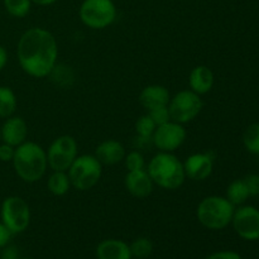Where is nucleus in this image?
<instances>
[{
  "label": "nucleus",
  "instance_id": "obj_1",
  "mask_svg": "<svg viewBox=\"0 0 259 259\" xmlns=\"http://www.w3.org/2000/svg\"><path fill=\"white\" fill-rule=\"evenodd\" d=\"M17 56L25 73L35 78L47 77L57 63V40L45 28H29L19 38Z\"/></svg>",
  "mask_w": 259,
  "mask_h": 259
},
{
  "label": "nucleus",
  "instance_id": "obj_2",
  "mask_svg": "<svg viewBox=\"0 0 259 259\" xmlns=\"http://www.w3.org/2000/svg\"><path fill=\"white\" fill-rule=\"evenodd\" d=\"M15 174L24 182L33 184L45 176L47 171V152L34 142H27L15 147L13 157Z\"/></svg>",
  "mask_w": 259,
  "mask_h": 259
},
{
  "label": "nucleus",
  "instance_id": "obj_3",
  "mask_svg": "<svg viewBox=\"0 0 259 259\" xmlns=\"http://www.w3.org/2000/svg\"><path fill=\"white\" fill-rule=\"evenodd\" d=\"M147 172L153 184L166 190H177L184 185V163L169 152H159L149 161Z\"/></svg>",
  "mask_w": 259,
  "mask_h": 259
},
{
  "label": "nucleus",
  "instance_id": "obj_4",
  "mask_svg": "<svg viewBox=\"0 0 259 259\" xmlns=\"http://www.w3.org/2000/svg\"><path fill=\"white\" fill-rule=\"evenodd\" d=\"M234 205L222 196H207L200 201L196 217L200 224L211 230H220L232 223Z\"/></svg>",
  "mask_w": 259,
  "mask_h": 259
},
{
  "label": "nucleus",
  "instance_id": "obj_5",
  "mask_svg": "<svg viewBox=\"0 0 259 259\" xmlns=\"http://www.w3.org/2000/svg\"><path fill=\"white\" fill-rule=\"evenodd\" d=\"M101 174H103V164L94 154L77 156L67 171L71 186L78 191L93 189L100 181Z\"/></svg>",
  "mask_w": 259,
  "mask_h": 259
},
{
  "label": "nucleus",
  "instance_id": "obj_6",
  "mask_svg": "<svg viewBox=\"0 0 259 259\" xmlns=\"http://www.w3.org/2000/svg\"><path fill=\"white\" fill-rule=\"evenodd\" d=\"M78 15L86 27L104 29L115 20L116 7L113 0H83Z\"/></svg>",
  "mask_w": 259,
  "mask_h": 259
},
{
  "label": "nucleus",
  "instance_id": "obj_7",
  "mask_svg": "<svg viewBox=\"0 0 259 259\" xmlns=\"http://www.w3.org/2000/svg\"><path fill=\"white\" fill-rule=\"evenodd\" d=\"M204 108V101L200 95L192 90H184L171 98L168 111L171 120L180 124H186L194 120Z\"/></svg>",
  "mask_w": 259,
  "mask_h": 259
},
{
  "label": "nucleus",
  "instance_id": "obj_8",
  "mask_svg": "<svg viewBox=\"0 0 259 259\" xmlns=\"http://www.w3.org/2000/svg\"><path fill=\"white\" fill-rule=\"evenodd\" d=\"M2 223L12 234L24 232L30 223V210L24 199L9 196L2 204Z\"/></svg>",
  "mask_w": 259,
  "mask_h": 259
},
{
  "label": "nucleus",
  "instance_id": "obj_9",
  "mask_svg": "<svg viewBox=\"0 0 259 259\" xmlns=\"http://www.w3.org/2000/svg\"><path fill=\"white\" fill-rule=\"evenodd\" d=\"M77 157V142L71 136H61L51 143L47 152L48 166L53 171L67 172Z\"/></svg>",
  "mask_w": 259,
  "mask_h": 259
},
{
  "label": "nucleus",
  "instance_id": "obj_10",
  "mask_svg": "<svg viewBox=\"0 0 259 259\" xmlns=\"http://www.w3.org/2000/svg\"><path fill=\"white\" fill-rule=\"evenodd\" d=\"M185 139H186V129L184 128V124L169 120L157 126L152 136V143L161 152L172 153L184 144Z\"/></svg>",
  "mask_w": 259,
  "mask_h": 259
},
{
  "label": "nucleus",
  "instance_id": "obj_11",
  "mask_svg": "<svg viewBox=\"0 0 259 259\" xmlns=\"http://www.w3.org/2000/svg\"><path fill=\"white\" fill-rule=\"evenodd\" d=\"M233 227L237 234L245 240L259 239V210L253 206H240L234 210Z\"/></svg>",
  "mask_w": 259,
  "mask_h": 259
},
{
  "label": "nucleus",
  "instance_id": "obj_12",
  "mask_svg": "<svg viewBox=\"0 0 259 259\" xmlns=\"http://www.w3.org/2000/svg\"><path fill=\"white\" fill-rule=\"evenodd\" d=\"M214 157L211 153L191 154L184 162V169L186 177L192 181H204L212 174Z\"/></svg>",
  "mask_w": 259,
  "mask_h": 259
},
{
  "label": "nucleus",
  "instance_id": "obj_13",
  "mask_svg": "<svg viewBox=\"0 0 259 259\" xmlns=\"http://www.w3.org/2000/svg\"><path fill=\"white\" fill-rule=\"evenodd\" d=\"M124 185L126 191L132 196L144 199L152 194L154 184L146 169H139V171H128L124 179Z\"/></svg>",
  "mask_w": 259,
  "mask_h": 259
},
{
  "label": "nucleus",
  "instance_id": "obj_14",
  "mask_svg": "<svg viewBox=\"0 0 259 259\" xmlns=\"http://www.w3.org/2000/svg\"><path fill=\"white\" fill-rule=\"evenodd\" d=\"M0 132H2L3 143L18 147L27 141L28 125L24 119L19 116H10L4 121Z\"/></svg>",
  "mask_w": 259,
  "mask_h": 259
},
{
  "label": "nucleus",
  "instance_id": "obj_15",
  "mask_svg": "<svg viewBox=\"0 0 259 259\" xmlns=\"http://www.w3.org/2000/svg\"><path fill=\"white\" fill-rule=\"evenodd\" d=\"M169 100H171V95H169L168 89L162 85L147 86L139 95V103L148 111L162 108V106H168Z\"/></svg>",
  "mask_w": 259,
  "mask_h": 259
},
{
  "label": "nucleus",
  "instance_id": "obj_16",
  "mask_svg": "<svg viewBox=\"0 0 259 259\" xmlns=\"http://www.w3.org/2000/svg\"><path fill=\"white\" fill-rule=\"evenodd\" d=\"M125 154V148H124V146L120 142L114 141V139H108V141L101 142L96 147L94 156L98 158V161L101 164L113 166V164L124 161Z\"/></svg>",
  "mask_w": 259,
  "mask_h": 259
},
{
  "label": "nucleus",
  "instance_id": "obj_17",
  "mask_svg": "<svg viewBox=\"0 0 259 259\" xmlns=\"http://www.w3.org/2000/svg\"><path fill=\"white\" fill-rule=\"evenodd\" d=\"M189 83L190 90L201 96L209 93L214 86V73L207 66H196L190 72Z\"/></svg>",
  "mask_w": 259,
  "mask_h": 259
},
{
  "label": "nucleus",
  "instance_id": "obj_18",
  "mask_svg": "<svg viewBox=\"0 0 259 259\" xmlns=\"http://www.w3.org/2000/svg\"><path fill=\"white\" fill-rule=\"evenodd\" d=\"M99 259H132L131 248L123 240L106 239L96 248Z\"/></svg>",
  "mask_w": 259,
  "mask_h": 259
},
{
  "label": "nucleus",
  "instance_id": "obj_19",
  "mask_svg": "<svg viewBox=\"0 0 259 259\" xmlns=\"http://www.w3.org/2000/svg\"><path fill=\"white\" fill-rule=\"evenodd\" d=\"M47 187L50 192L55 196H63L68 192L71 187L70 179L67 172L65 171H53L47 181Z\"/></svg>",
  "mask_w": 259,
  "mask_h": 259
},
{
  "label": "nucleus",
  "instance_id": "obj_20",
  "mask_svg": "<svg viewBox=\"0 0 259 259\" xmlns=\"http://www.w3.org/2000/svg\"><path fill=\"white\" fill-rule=\"evenodd\" d=\"M17 96L8 86H0V118H10L17 109Z\"/></svg>",
  "mask_w": 259,
  "mask_h": 259
},
{
  "label": "nucleus",
  "instance_id": "obj_21",
  "mask_svg": "<svg viewBox=\"0 0 259 259\" xmlns=\"http://www.w3.org/2000/svg\"><path fill=\"white\" fill-rule=\"evenodd\" d=\"M249 191L245 185L244 180L239 179L233 181L232 184L228 186L227 190V199L232 202L233 205H243L249 197Z\"/></svg>",
  "mask_w": 259,
  "mask_h": 259
},
{
  "label": "nucleus",
  "instance_id": "obj_22",
  "mask_svg": "<svg viewBox=\"0 0 259 259\" xmlns=\"http://www.w3.org/2000/svg\"><path fill=\"white\" fill-rule=\"evenodd\" d=\"M48 76L52 77L53 82L57 83L58 86H62V88H67V86L72 85L73 78H75L71 67L62 65V63L61 65L56 63V66L53 67V70L51 71V73Z\"/></svg>",
  "mask_w": 259,
  "mask_h": 259
},
{
  "label": "nucleus",
  "instance_id": "obj_23",
  "mask_svg": "<svg viewBox=\"0 0 259 259\" xmlns=\"http://www.w3.org/2000/svg\"><path fill=\"white\" fill-rule=\"evenodd\" d=\"M243 143L248 152L259 154V123L250 124L243 134Z\"/></svg>",
  "mask_w": 259,
  "mask_h": 259
},
{
  "label": "nucleus",
  "instance_id": "obj_24",
  "mask_svg": "<svg viewBox=\"0 0 259 259\" xmlns=\"http://www.w3.org/2000/svg\"><path fill=\"white\" fill-rule=\"evenodd\" d=\"M4 7L12 17L24 18L29 13L32 2L30 0H4Z\"/></svg>",
  "mask_w": 259,
  "mask_h": 259
},
{
  "label": "nucleus",
  "instance_id": "obj_25",
  "mask_svg": "<svg viewBox=\"0 0 259 259\" xmlns=\"http://www.w3.org/2000/svg\"><path fill=\"white\" fill-rule=\"evenodd\" d=\"M156 128L157 125L154 124V121L152 120V118L148 114L141 116V118L136 121V133L137 136L141 137V138L152 139V136H153Z\"/></svg>",
  "mask_w": 259,
  "mask_h": 259
},
{
  "label": "nucleus",
  "instance_id": "obj_26",
  "mask_svg": "<svg viewBox=\"0 0 259 259\" xmlns=\"http://www.w3.org/2000/svg\"><path fill=\"white\" fill-rule=\"evenodd\" d=\"M129 248H131L132 257L141 259L149 257L152 250H153L152 242L149 239H147V238H138V239H136L132 243V245Z\"/></svg>",
  "mask_w": 259,
  "mask_h": 259
},
{
  "label": "nucleus",
  "instance_id": "obj_27",
  "mask_svg": "<svg viewBox=\"0 0 259 259\" xmlns=\"http://www.w3.org/2000/svg\"><path fill=\"white\" fill-rule=\"evenodd\" d=\"M124 163H125L128 171H139V169H144V167H146L143 154L138 151H133L131 153L125 154Z\"/></svg>",
  "mask_w": 259,
  "mask_h": 259
},
{
  "label": "nucleus",
  "instance_id": "obj_28",
  "mask_svg": "<svg viewBox=\"0 0 259 259\" xmlns=\"http://www.w3.org/2000/svg\"><path fill=\"white\" fill-rule=\"evenodd\" d=\"M148 115L151 116L152 120L154 121L157 126L162 125V124L167 123V121L171 120V116H169L168 106H162V108L153 109V110L148 111Z\"/></svg>",
  "mask_w": 259,
  "mask_h": 259
},
{
  "label": "nucleus",
  "instance_id": "obj_29",
  "mask_svg": "<svg viewBox=\"0 0 259 259\" xmlns=\"http://www.w3.org/2000/svg\"><path fill=\"white\" fill-rule=\"evenodd\" d=\"M244 180L248 187L250 196H258L259 195V176L258 175H248Z\"/></svg>",
  "mask_w": 259,
  "mask_h": 259
},
{
  "label": "nucleus",
  "instance_id": "obj_30",
  "mask_svg": "<svg viewBox=\"0 0 259 259\" xmlns=\"http://www.w3.org/2000/svg\"><path fill=\"white\" fill-rule=\"evenodd\" d=\"M15 153V147L9 146L7 143L0 144V161L2 162H12Z\"/></svg>",
  "mask_w": 259,
  "mask_h": 259
},
{
  "label": "nucleus",
  "instance_id": "obj_31",
  "mask_svg": "<svg viewBox=\"0 0 259 259\" xmlns=\"http://www.w3.org/2000/svg\"><path fill=\"white\" fill-rule=\"evenodd\" d=\"M205 259H242L240 255L235 252H218L214 254L209 255Z\"/></svg>",
  "mask_w": 259,
  "mask_h": 259
},
{
  "label": "nucleus",
  "instance_id": "obj_32",
  "mask_svg": "<svg viewBox=\"0 0 259 259\" xmlns=\"http://www.w3.org/2000/svg\"><path fill=\"white\" fill-rule=\"evenodd\" d=\"M10 237H12L10 230L8 229L3 223H0V248H3L4 245L8 244V242L10 240Z\"/></svg>",
  "mask_w": 259,
  "mask_h": 259
},
{
  "label": "nucleus",
  "instance_id": "obj_33",
  "mask_svg": "<svg viewBox=\"0 0 259 259\" xmlns=\"http://www.w3.org/2000/svg\"><path fill=\"white\" fill-rule=\"evenodd\" d=\"M7 62H8L7 50H5V48L3 47V46H0V71H2L3 68L5 67Z\"/></svg>",
  "mask_w": 259,
  "mask_h": 259
},
{
  "label": "nucleus",
  "instance_id": "obj_34",
  "mask_svg": "<svg viewBox=\"0 0 259 259\" xmlns=\"http://www.w3.org/2000/svg\"><path fill=\"white\" fill-rule=\"evenodd\" d=\"M30 2L35 5H39V7H48V5L55 4L57 0H30Z\"/></svg>",
  "mask_w": 259,
  "mask_h": 259
},
{
  "label": "nucleus",
  "instance_id": "obj_35",
  "mask_svg": "<svg viewBox=\"0 0 259 259\" xmlns=\"http://www.w3.org/2000/svg\"><path fill=\"white\" fill-rule=\"evenodd\" d=\"M0 141H2V132H0Z\"/></svg>",
  "mask_w": 259,
  "mask_h": 259
}]
</instances>
